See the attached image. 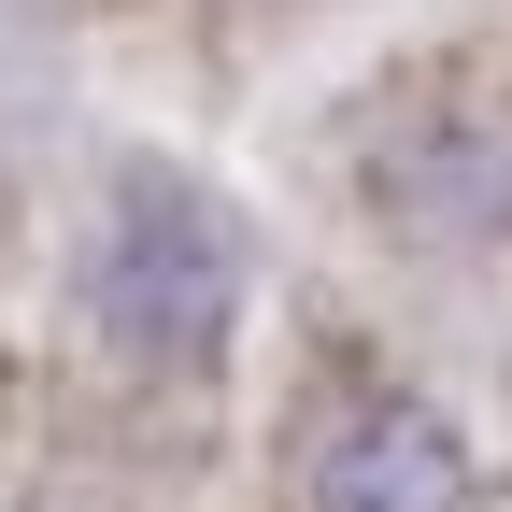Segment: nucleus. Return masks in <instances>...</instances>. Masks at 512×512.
Segmentation results:
<instances>
[{
  "mask_svg": "<svg viewBox=\"0 0 512 512\" xmlns=\"http://www.w3.org/2000/svg\"><path fill=\"white\" fill-rule=\"evenodd\" d=\"M86 313L114 356L143 370H214V342L242 328V242L200 185L171 171H128L114 214H100V256H86Z\"/></svg>",
  "mask_w": 512,
  "mask_h": 512,
  "instance_id": "1",
  "label": "nucleus"
},
{
  "mask_svg": "<svg viewBox=\"0 0 512 512\" xmlns=\"http://www.w3.org/2000/svg\"><path fill=\"white\" fill-rule=\"evenodd\" d=\"M299 498L313 512H456L470 498V441H456V413H427L413 384H356V399L313 413Z\"/></svg>",
  "mask_w": 512,
  "mask_h": 512,
  "instance_id": "2",
  "label": "nucleus"
}]
</instances>
